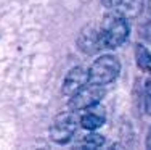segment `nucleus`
<instances>
[{
	"label": "nucleus",
	"instance_id": "nucleus-1",
	"mask_svg": "<svg viewBox=\"0 0 151 150\" xmlns=\"http://www.w3.org/2000/svg\"><path fill=\"white\" fill-rule=\"evenodd\" d=\"M100 31V44L101 49H117L127 41L129 37V21L125 16H122L119 12L108 13L103 18L101 24L98 28Z\"/></svg>",
	"mask_w": 151,
	"mask_h": 150
},
{
	"label": "nucleus",
	"instance_id": "nucleus-2",
	"mask_svg": "<svg viewBox=\"0 0 151 150\" xmlns=\"http://www.w3.org/2000/svg\"><path fill=\"white\" fill-rule=\"evenodd\" d=\"M121 73V63L113 55H103L96 58L88 68V83L106 86L113 83Z\"/></svg>",
	"mask_w": 151,
	"mask_h": 150
},
{
	"label": "nucleus",
	"instance_id": "nucleus-3",
	"mask_svg": "<svg viewBox=\"0 0 151 150\" xmlns=\"http://www.w3.org/2000/svg\"><path fill=\"white\" fill-rule=\"evenodd\" d=\"M105 95V87L100 84L87 83L81 91H77L69 99V107L73 112H82L93 105H98V102Z\"/></svg>",
	"mask_w": 151,
	"mask_h": 150
},
{
	"label": "nucleus",
	"instance_id": "nucleus-4",
	"mask_svg": "<svg viewBox=\"0 0 151 150\" xmlns=\"http://www.w3.org/2000/svg\"><path fill=\"white\" fill-rule=\"evenodd\" d=\"M77 129V118L73 112L60 113L50 126V137L58 144H66L73 139Z\"/></svg>",
	"mask_w": 151,
	"mask_h": 150
},
{
	"label": "nucleus",
	"instance_id": "nucleus-5",
	"mask_svg": "<svg viewBox=\"0 0 151 150\" xmlns=\"http://www.w3.org/2000/svg\"><path fill=\"white\" fill-rule=\"evenodd\" d=\"M77 45L79 49L82 50L87 55H92V53H96L100 49H101V44H100V31L96 26H85L84 29L81 31L77 37Z\"/></svg>",
	"mask_w": 151,
	"mask_h": 150
},
{
	"label": "nucleus",
	"instance_id": "nucleus-6",
	"mask_svg": "<svg viewBox=\"0 0 151 150\" xmlns=\"http://www.w3.org/2000/svg\"><path fill=\"white\" fill-rule=\"evenodd\" d=\"M88 83V71H85L84 68H73L68 73V76L64 78L63 83V94L66 97H73L77 91H81L85 84Z\"/></svg>",
	"mask_w": 151,
	"mask_h": 150
},
{
	"label": "nucleus",
	"instance_id": "nucleus-7",
	"mask_svg": "<svg viewBox=\"0 0 151 150\" xmlns=\"http://www.w3.org/2000/svg\"><path fill=\"white\" fill-rule=\"evenodd\" d=\"M105 120H106V116H105L103 108H98L96 105H93L90 108H87V112L81 116V124L85 129L95 131L105 124Z\"/></svg>",
	"mask_w": 151,
	"mask_h": 150
},
{
	"label": "nucleus",
	"instance_id": "nucleus-8",
	"mask_svg": "<svg viewBox=\"0 0 151 150\" xmlns=\"http://www.w3.org/2000/svg\"><path fill=\"white\" fill-rule=\"evenodd\" d=\"M142 8H143V0H119L114 12H119L122 16H125L129 20V18L138 16Z\"/></svg>",
	"mask_w": 151,
	"mask_h": 150
},
{
	"label": "nucleus",
	"instance_id": "nucleus-9",
	"mask_svg": "<svg viewBox=\"0 0 151 150\" xmlns=\"http://www.w3.org/2000/svg\"><path fill=\"white\" fill-rule=\"evenodd\" d=\"M135 58H137V65L142 70L151 73V53L145 45H142V44L135 45Z\"/></svg>",
	"mask_w": 151,
	"mask_h": 150
},
{
	"label": "nucleus",
	"instance_id": "nucleus-10",
	"mask_svg": "<svg viewBox=\"0 0 151 150\" xmlns=\"http://www.w3.org/2000/svg\"><path fill=\"white\" fill-rule=\"evenodd\" d=\"M103 142H105V139L101 134H88L84 137V145L88 149H98L103 145Z\"/></svg>",
	"mask_w": 151,
	"mask_h": 150
},
{
	"label": "nucleus",
	"instance_id": "nucleus-11",
	"mask_svg": "<svg viewBox=\"0 0 151 150\" xmlns=\"http://www.w3.org/2000/svg\"><path fill=\"white\" fill-rule=\"evenodd\" d=\"M145 110H146V113L151 115V76L146 81V86H145Z\"/></svg>",
	"mask_w": 151,
	"mask_h": 150
},
{
	"label": "nucleus",
	"instance_id": "nucleus-12",
	"mask_svg": "<svg viewBox=\"0 0 151 150\" xmlns=\"http://www.w3.org/2000/svg\"><path fill=\"white\" fill-rule=\"evenodd\" d=\"M117 3H119V0H103V5H105L106 8H111V10L116 8Z\"/></svg>",
	"mask_w": 151,
	"mask_h": 150
},
{
	"label": "nucleus",
	"instance_id": "nucleus-13",
	"mask_svg": "<svg viewBox=\"0 0 151 150\" xmlns=\"http://www.w3.org/2000/svg\"><path fill=\"white\" fill-rule=\"evenodd\" d=\"M146 147H148V149L151 150V128H150L148 134H146Z\"/></svg>",
	"mask_w": 151,
	"mask_h": 150
},
{
	"label": "nucleus",
	"instance_id": "nucleus-14",
	"mask_svg": "<svg viewBox=\"0 0 151 150\" xmlns=\"http://www.w3.org/2000/svg\"><path fill=\"white\" fill-rule=\"evenodd\" d=\"M150 3H151V0H150Z\"/></svg>",
	"mask_w": 151,
	"mask_h": 150
}]
</instances>
